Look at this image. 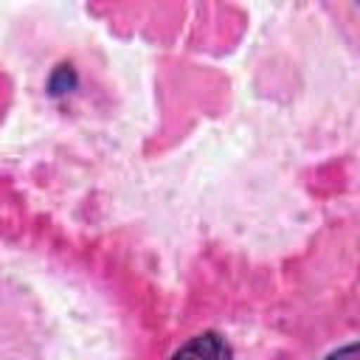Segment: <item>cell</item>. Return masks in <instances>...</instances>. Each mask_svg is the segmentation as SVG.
Here are the masks:
<instances>
[{
	"label": "cell",
	"mask_w": 360,
	"mask_h": 360,
	"mask_svg": "<svg viewBox=\"0 0 360 360\" xmlns=\"http://www.w3.org/2000/svg\"><path fill=\"white\" fill-rule=\"evenodd\" d=\"M73 84H76V76H73L70 65H59V70L51 76V93H53V96H62V93H68Z\"/></svg>",
	"instance_id": "obj_2"
},
{
	"label": "cell",
	"mask_w": 360,
	"mask_h": 360,
	"mask_svg": "<svg viewBox=\"0 0 360 360\" xmlns=\"http://www.w3.org/2000/svg\"><path fill=\"white\" fill-rule=\"evenodd\" d=\"M172 360H233V352L217 332H202L183 343Z\"/></svg>",
	"instance_id": "obj_1"
},
{
	"label": "cell",
	"mask_w": 360,
	"mask_h": 360,
	"mask_svg": "<svg viewBox=\"0 0 360 360\" xmlns=\"http://www.w3.org/2000/svg\"><path fill=\"white\" fill-rule=\"evenodd\" d=\"M326 360H357V346H354V343H349L346 349L335 352V354H332V357H326Z\"/></svg>",
	"instance_id": "obj_3"
}]
</instances>
